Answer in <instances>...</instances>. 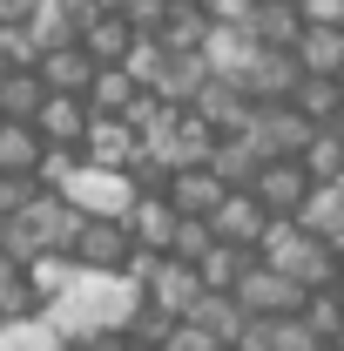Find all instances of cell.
<instances>
[{
	"instance_id": "1",
	"label": "cell",
	"mask_w": 344,
	"mask_h": 351,
	"mask_svg": "<svg viewBox=\"0 0 344 351\" xmlns=\"http://www.w3.org/2000/svg\"><path fill=\"white\" fill-rule=\"evenodd\" d=\"M142 304H149V291L135 284L129 270H82V277L47 304V324H54L68 345H88V338L129 331Z\"/></svg>"
},
{
	"instance_id": "2",
	"label": "cell",
	"mask_w": 344,
	"mask_h": 351,
	"mask_svg": "<svg viewBox=\"0 0 344 351\" xmlns=\"http://www.w3.org/2000/svg\"><path fill=\"white\" fill-rule=\"evenodd\" d=\"M257 257L277 263L284 277H297L304 291H331V284H338V270H344L338 243H331V237H317V230H304L297 217H277V223H270V230H263V243H257Z\"/></svg>"
},
{
	"instance_id": "3",
	"label": "cell",
	"mask_w": 344,
	"mask_h": 351,
	"mask_svg": "<svg viewBox=\"0 0 344 351\" xmlns=\"http://www.w3.org/2000/svg\"><path fill=\"white\" fill-rule=\"evenodd\" d=\"M82 223L88 217L61 196V189H41L27 210H14V223H7V257L27 263V257H41V250H75Z\"/></svg>"
},
{
	"instance_id": "4",
	"label": "cell",
	"mask_w": 344,
	"mask_h": 351,
	"mask_svg": "<svg viewBox=\"0 0 344 351\" xmlns=\"http://www.w3.org/2000/svg\"><path fill=\"white\" fill-rule=\"evenodd\" d=\"M82 217H108V223H129V210L142 203V182H135L129 169H95V162H82L75 169V182L61 189Z\"/></svg>"
},
{
	"instance_id": "5",
	"label": "cell",
	"mask_w": 344,
	"mask_h": 351,
	"mask_svg": "<svg viewBox=\"0 0 344 351\" xmlns=\"http://www.w3.org/2000/svg\"><path fill=\"white\" fill-rule=\"evenodd\" d=\"M250 142H257L270 162H284V156H304L310 149V135H317V122L304 115L297 101H257V115H250Z\"/></svg>"
},
{
	"instance_id": "6",
	"label": "cell",
	"mask_w": 344,
	"mask_h": 351,
	"mask_svg": "<svg viewBox=\"0 0 344 351\" xmlns=\"http://www.w3.org/2000/svg\"><path fill=\"white\" fill-rule=\"evenodd\" d=\"M236 298H243V311H250V317H291V311H304V304H310V291H304L297 277H284L277 263H263V257L243 270Z\"/></svg>"
},
{
	"instance_id": "7",
	"label": "cell",
	"mask_w": 344,
	"mask_h": 351,
	"mask_svg": "<svg viewBox=\"0 0 344 351\" xmlns=\"http://www.w3.org/2000/svg\"><path fill=\"white\" fill-rule=\"evenodd\" d=\"M82 162H95V169H135L142 162V129L129 115H95L88 135H82Z\"/></svg>"
},
{
	"instance_id": "8",
	"label": "cell",
	"mask_w": 344,
	"mask_h": 351,
	"mask_svg": "<svg viewBox=\"0 0 344 351\" xmlns=\"http://www.w3.org/2000/svg\"><path fill=\"white\" fill-rule=\"evenodd\" d=\"M135 257V230L129 223H108V217H88L82 237H75V263L82 270H129Z\"/></svg>"
},
{
	"instance_id": "9",
	"label": "cell",
	"mask_w": 344,
	"mask_h": 351,
	"mask_svg": "<svg viewBox=\"0 0 344 351\" xmlns=\"http://www.w3.org/2000/svg\"><path fill=\"white\" fill-rule=\"evenodd\" d=\"M250 189L263 196V210H270V217H297L304 203H310V189H317V182H310V169H304L297 156H284V162H263V176L250 182Z\"/></svg>"
},
{
	"instance_id": "10",
	"label": "cell",
	"mask_w": 344,
	"mask_h": 351,
	"mask_svg": "<svg viewBox=\"0 0 344 351\" xmlns=\"http://www.w3.org/2000/svg\"><path fill=\"white\" fill-rule=\"evenodd\" d=\"M216 237H223V243H243V250H257L263 243V230H270V210H263V196L257 189H230V196H223V210H216Z\"/></svg>"
},
{
	"instance_id": "11",
	"label": "cell",
	"mask_w": 344,
	"mask_h": 351,
	"mask_svg": "<svg viewBox=\"0 0 344 351\" xmlns=\"http://www.w3.org/2000/svg\"><path fill=\"white\" fill-rule=\"evenodd\" d=\"M243 351H331V345L317 338V324L304 311H291V317H250Z\"/></svg>"
},
{
	"instance_id": "12",
	"label": "cell",
	"mask_w": 344,
	"mask_h": 351,
	"mask_svg": "<svg viewBox=\"0 0 344 351\" xmlns=\"http://www.w3.org/2000/svg\"><path fill=\"white\" fill-rule=\"evenodd\" d=\"M196 115H203L210 129H223V135H243V129H250V115H257V101H250V95H243L236 82L210 75V88L196 95Z\"/></svg>"
},
{
	"instance_id": "13",
	"label": "cell",
	"mask_w": 344,
	"mask_h": 351,
	"mask_svg": "<svg viewBox=\"0 0 344 351\" xmlns=\"http://www.w3.org/2000/svg\"><path fill=\"white\" fill-rule=\"evenodd\" d=\"M162 196H169L182 217H216V210H223V196H230V182H223V176L203 162V169H175Z\"/></svg>"
},
{
	"instance_id": "14",
	"label": "cell",
	"mask_w": 344,
	"mask_h": 351,
	"mask_svg": "<svg viewBox=\"0 0 344 351\" xmlns=\"http://www.w3.org/2000/svg\"><path fill=\"white\" fill-rule=\"evenodd\" d=\"M88 122H95L88 95H47V101H41V115H34V129H41L54 149H82Z\"/></svg>"
},
{
	"instance_id": "15",
	"label": "cell",
	"mask_w": 344,
	"mask_h": 351,
	"mask_svg": "<svg viewBox=\"0 0 344 351\" xmlns=\"http://www.w3.org/2000/svg\"><path fill=\"white\" fill-rule=\"evenodd\" d=\"M135 41H142V27H135L129 14H101V7H95V14H88V27H82V47L101 61V68L129 61V47H135Z\"/></svg>"
},
{
	"instance_id": "16",
	"label": "cell",
	"mask_w": 344,
	"mask_h": 351,
	"mask_svg": "<svg viewBox=\"0 0 344 351\" xmlns=\"http://www.w3.org/2000/svg\"><path fill=\"white\" fill-rule=\"evenodd\" d=\"M149 304L175 311V317H189V311L203 304V270L182 257H162V270H156V284H149Z\"/></svg>"
},
{
	"instance_id": "17",
	"label": "cell",
	"mask_w": 344,
	"mask_h": 351,
	"mask_svg": "<svg viewBox=\"0 0 344 351\" xmlns=\"http://www.w3.org/2000/svg\"><path fill=\"white\" fill-rule=\"evenodd\" d=\"M203 54H210V68L223 75V82H243V75L257 68L263 41L250 34V27H210V41H203Z\"/></svg>"
},
{
	"instance_id": "18",
	"label": "cell",
	"mask_w": 344,
	"mask_h": 351,
	"mask_svg": "<svg viewBox=\"0 0 344 351\" xmlns=\"http://www.w3.org/2000/svg\"><path fill=\"white\" fill-rule=\"evenodd\" d=\"M129 230H135V243H142V250H169L175 230H182V210H175L162 189H142V203L129 210Z\"/></svg>"
},
{
	"instance_id": "19",
	"label": "cell",
	"mask_w": 344,
	"mask_h": 351,
	"mask_svg": "<svg viewBox=\"0 0 344 351\" xmlns=\"http://www.w3.org/2000/svg\"><path fill=\"white\" fill-rule=\"evenodd\" d=\"M95 75H101V61H95L82 41H68V47H54V54H41V82L54 88V95H88V88H95Z\"/></svg>"
},
{
	"instance_id": "20",
	"label": "cell",
	"mask_w": 344,
	"mask_h": 351,
	"mask_svg": "<svg viewBox=\"0 0 344 351\" xmlns=\"http://www.w3.org/2000/svg\"><path fill=\"white\" fill-rule=\"evenodd\" d=\"M189 317L210 331L216 345H243V331H250V311H243L236 291H203V304L189 311Z\"/></svg>"
},
{
	"instance_id": "21",
	"label": "cell",
	"mask_w": 344,
	"mask_h": 351,
	"mask_svg": "<svg viewBox=\"0 0 344 351\" xmlns=\"http://www.w3.org/2000/svg\"><path fill=\"white\" fill-rule=\"evenodd\" d=\"M210 54H175L169 68H162V82L149 88V95H162V101H169V108H196V95H203V88H210Z\"/></svg>"
},
{
	"instance_id": "22",
	"label": "cell",
	"mask_w": 344,
	"mask_h": 351,
	"mask_svg": "<svg viewBox=\"0 0 344 351\" xmlns=\"http://www.w3.org/2000/svg\"><path fill=\"white\" fill-rule=\"evenodd\" d=\"M47 95H54V88L41 82V68H7V75H0V122H34Z\"/></svg>"
},
{
	"instance_id": "23",
	"label": "cell",
	"mask_w": 344,
	"mask_h": 351,
	"mask_svg": "<svg viewBox=\"0 0 344 351\" xmlns=\"http://www.w3.org/2000/svg\"><path fill=\"white\" fill-rule=\"evenodd\" d=\"M263 162H270V156H263L250 135H223V142H216V156H210V169L223 176L230 189H250V182L263 176Z\"/></svg>"
},
{
	"instance_id": "24",
	"label": "cell",
	"mask_w": 344,
	"mask_h": 351,
	"mask_svg": "<svg viewBox=\"0 0 344 351\" xmlns=\"http://www.w3.org/2000/svg\"><path fill=\"white\" fill-rule=\"evenodd\" d=\"M47 156V135L34 122H0V176H34Z\"/></svg>"
},
{
	"instance_id": "25",
	"label": "cell",
	"mask_w": 344,
	"mask_h": 351,
	"mask_svg": "<svg viewBox=\"0 0 344 351\" xmlns=\"http://www.w3.org/2000/svg\"><path fill=\"white\" fill-rule=\"evenodd\" d=\"M304 27H310V21H304L297 0H263L257 21H250V34H257L263 47H297V41H304Z\"/></svg>"
},
{
	"instance_id": "26",
	"label": "cell",
	"mask_w": 344,
	"mask_h": 351,
	"mask_svg": "<svg viewBox=\"0 0 344 351\" xmlns=\"http://www.w3.org/2000/svg\"><path fill=\"white\" fill-rule=\"evenodd\" d=\"M304 75H338L344 82V27H304V41L291 47Z\"/></svg>"
},
{
	"instance_id": "27",
	"label": "cell",
	"mask_w": 344,
	"mask_h": 351,
	"mask_svg": "<svg viewBox=\"0 0 344 351\" xmlns=\"http://www.w3.org/2000/svg\"><path fill=\"white\" fill-rule=\"evenodd\" d=\"M142 95H149V88H142L129 68L115 61V68H101V75H95V88H88V108H95V115H129Z\"/></svg>"
},
{
	"instance_id": "28",
	"label": "cell",
	"mask_w": 344,
	"mask_h": 351,
	"mask_svg": "<svg viewBox=\"0 0 344 351\" xmlns=\"http://www.w3.org/2000/svg\"><path fill=\"white\" fill-rule=\"evenodd\" d=\"M21 277L41 291V304H54V298H61V291L82 277V263H75V250H41V257H27V263H21Z\"/></svg>"
},
{
	"instance_id": "29",
	"label": "cell",
	"mask_w": 344,
	"mask_h": 351,
	"mask_svg": "<svg viewBox=\"0 0 344 351\" xmlns=\"http://www.w3.org/2000/svg\"><path fill=\"white\" fill-rule=\"evenodd\" d=\"M210 7L203 0H175V14L162 21V41L175 47V54H203V41H210Z\"/></svg>"
},
{
	"instance_id": "30",
	"label": "cell",
	"mask_w": 344,
	"mask_h": 351,
	"mask_svg": "<svg viewBox=\"0 0 344 351\" xmlns=\"http://www.w3.org/2000/svg\"><path fill=\"white\" fill-rule=\"evenodd\" d=\"M0 351H75V345L47 324V311H41V317H0Z\"/></svg>"
},
{
	"instance_id": "31",
	"label": "cell",
	"mask_w": 344,
	"mask_h": 351,
	"mask_svg": "<svg viewBox=\"0 0 344 351\" xmlns=\"http://www.w3.org/2000/svg\"><path fill=\"white\" fill-rule=\"evenodd\" d=\"M250 263H257V250H243V243H223V237H216V250L196 263V270H203V291H236Z\"/></svg>"
},
{
	"instance_id": "32",
	"label": "cell",
	"mask_w": 344,
	"mask_h": 351,
	"mask_svg": "<svg viewBox=\"0 0 344 351\" xmlns=\"http://www.w3.org/2000/svg\"><path fill=\"white\" fill-rule=\"evenodd\" d=\"M291 101H297L317 129H331V122H338V108H344V82H338V75H304Z\"/></svg>"
},
{
	"instance_id": "33",
	"label": "cell",
	"mask_w": 344,
	"mask_h": 351,
	"mask_svg": "<svg viewBox=\"0 0 344 351\" xmlns=\"http://www.w3.org/2000/svg\"><path fill=\"white\" fill-rule=\"evenodd\" d=\"M297 223L338 243V237H344V182H317V189H310V203L297 210Z\"/></svg>"
},
{
	"instance_id": "34",
	"label": "cell",
	"mask_w": 344,
	"mask_h": 351,
	"mask_svg": "<svg viewBox=\"0 0 344 351\" xmlns=\"http://www.w3.org/2000/svg\"><path fill=\"white\" fill-rule=\"evenodd\" d=\"M297 162L310 169V182H344V129H317Z\"/></svg>"
},
{
	"instance_id": "35",
	"label": "cell",
	"mask_w": 344,
	"mask_h": 351,
	"mask_svg": "<svg viewBox=\"0 0 344 351\" xmlns=\"http://www.w3.org/2000/svg\"><path fill=\"white\" fill-rule=\"evenodd\" d=\"M169 61H175V47L162 41V34H142V41L129 47V61H122V68H129V75H135L142 88H156V82H162V68H169Z\"/></svg>"
},
{
	"instance_id": "36",
	"label": "cell",
	"mask_w": 344,
	"mask_h": 351,
	"mask_svg": "<svg viewBox=\"0 0 344 351\" xmlns=\"http://www.w3.org/2000/svg\"><path fill=\"white\" fill-rule=\"evenodd\" d=\"M210 250H216V223H210V217H182V230H175V243H169V257L203 263Z\"/></svg>"
},
{
	"instance_id": "37",
	"label": "cell",
	"mask_w": 344,
	"mask_h": 351,
	"mask_svg": "<svg viewBox=\"0 0 344 351\" xmlns=\"http://www.w3.org/2000/svg\"><path fill=\"white\" fill-rule=\"evenodd\" d=\"M304 317L317 324V338H324V345H338V331H344V298H338V284H331V291H310Z\"/></svg>"
},
{
	"instance_id": "38",
	"label": "cell",
	"mask_w": 344,
	"mask_h": 351,
	"mask_svg": "<svg viewBox=\"0 0 344 351\" xmlns=\"http://www.w3.org/2000/svg\"><path fill=\"white\" fill-rule=\"evenodd\" d=\"M175 324H182L175 311L142 304V311H135V324H129V338H135V345H169V331H175Z\"/></svg>"
},
{
	"instance_id": "39",
	"label": "cell",
	"mask_w": 344,
	"mask_h": 351,
	"mask_svg": "<svg viewBox=\"0 0 344 351\" xmlns=\"http://www.w3.org/2000/svg\"><path fill=\"white\" fill-rule=\"evenodd\" d=\"M75 169H82V149H54V142H47V156H41V169H34V182H41V189H68V182H75Z\"/></svg>"
},
{
	"instance_id": "40",
	"label": "cell",
	"mask_w": 344,
	"mask_h": 351,
	"mask_svg": "<svg viewBox=\"0 0 344 351\" xmlns=\"http://www.w3.org/2000/svg\"><path fill=\"white\" fill-rule=\"evenodd\" d=\"M41 291H34V284H27V277H14V284H7V291H0V317H41Z\"/></svg>"
},
{
	"instance_id": "41",
	"label": "cell",
	"mask_w": 344,
	"mask_h": 351,
	"mask_svg": "<svg viewBox=\"0 0 344 351\" xmlns=\"http://www.w3.org/2000/svg\"><path fill=\"white\" fill-rule=\"evenodd\" d=\"M203 7H210V21H216V27H250L263 0H203Z\"/></svg>"
},
{
	"instance_id": "42",
	"label": "cell",
	"mask_w": 344,
	"mask_h": 351,
	"mask_svg": "<svg viewBox=\"0 0 344 351\" xmlns=\"http://www.w3.org/2000/svg\"><path fill=\"white\" fill-rule=\"evenodd\" d=\"M34 196H41V182H34V176H0V210H7V217H14V210H27Z\"/></svg>"
},
{
	"instance_id": "43",
	"label": "cell",
	"mask_w": 344,
	"mask_h": 351,
	"mask_svg": "<svg viewBox=\"0 0 344 351\" xmlns=\"http://www.w3.org/2000/svg\"><path fill=\"white\" fill-rule=\"evenodd\" d=\"M169 351H223V345H216V338L196 324V317H182V324L169 331Z\"/></svg>"
},
{
	"instance_id": "44",
	"label": "cell",
	"mask_w": 344,
	"mask_h": 351,
	"mask_svg": "<svg viewBox=\"0 0 344 351\" xmlns=\"http://www.w3.org/2000/svg\"><path fill=\"white\" fill-rule=\"evenodd\" d=\"M169 14H175V0H135V7H129V21L142 27V34H162Z\"/></svg>"
},
{
	"instance_id": "45",
	"label": "cell",
	"mask_w": 344,
	"mask_h": 351,
	"mask_svg": "<svg viewBox=\"0 0 344 351\" xmlns=\"http://www.w3.org/2000/svg\"><path fill=\"white\" fill-rule=\"evenodd\" d=\"M310 27H344V0H297Z\"/></svg>"
},
{
	"instance_id": "46",
	"label": "cell",
	"mask_w": 344,
	"mask_h": 351,
	"mask_svg": "<svg viewBox=\"0 0 344 351\" xmlns=\"http://www.w3.org/2000/svg\"><path fill=\"white\" fill-rule=\"evenodd\" d=\"M34 7H41V0H0V21H27Z\"/></svg>"
},
{
	"instance_id": "47",
	"label": "cell",
	"mask_w": 344,
	"mask_h": 351,
	"mask_svg": "<svg viewBox=\"0 0 344 351\" xmlns=\"http://www.w3.org/2000/svg\"><path fill=\"white\" fill-rule=\"evenodd\" d=\"M95 7H101V14H129L135 0H95Z\"/></svg>"
},
{
	"instance_id": "48",
	"label": "cell",
	"mask_w": 344,
	"mask_h": 351,
	"mask_svg": "<svg viewBox=\"0 0 344 351\" xmlns=\"http://www.w3.org/2000/svg\"><path fill=\"white\" fill-rule=\"evenodd\" d=\"M7 223H14V217H7V210H0V250H7Z\"/></svg>"
},
{
	"instance_id": "49",
	"label": "cell",
	"mask_w": 344,
	"mask_h": 351,
	"mask_svg": "<svg viewBox=\"0 0 344 351\" xmlns=\"http://www.w3.org/2000/svg\"><path fill=\"white\" fill-rule=\"evenodd\" d=\"M129 351H169V345H135V338H129Z\"/></svg>"
},
{
	"instance_id": "50",
	"label": "cell",
	"mask_w": 344,
	"mask_h": 351,
	"mask_svg": "<svg viewBox=\"0 0 344 351\" xmlns=\"http://www.w3.org/2000/svg\"><path fill=\"white\" fill-rule=\"evenodd\" d=\"M7 68H14V61H7V54H0V75H7Z\"/></svg>"
},
{
	"instance_id": "51",
	"label": "cell",
	"mask_w": 344,
	"mask_h": 351,
	"mask_svg": "<svg viewBox=\"0 0 344 351\" xmlns=\"http://www.w3.org/2000/svg\"><path fill=\"white\" fill-rule=\"evenodd\" d=\"M338 298H344V270H338Z\"/></svg>"
},
{
	"instance_id": "52",
	"label": "cell",
	"mask_w": 344,
	"mask_h": 351,
	"mask_svg": "<svg viewBox=\"0 0 344 351\" xmlns=\"http://www.w3.org/2000/svg\"><path fill=\"white\" fill-rule=\"evenodd\" d=\"M331 351H344V331H338V345H331Z\"/></svg>"
},
{
	"instance_id": "53",
	"label": "cell",
	"mask_w": 344,
	"mask_h": 351,
	"mask_svg": "<svg viewBox=\"0 0 344 351\" xmlns=\"http://www.w3.org/2000/svg\"><path fill=\"white\" fill-rule=\"evenodd\" d=\"M223 351H243V345H223Z\"/></svg>"
},
{
	"instance_id": "54",
	"label": "cell",
	"mask_w": 344,
	"mask_h": 351,
	"mask_svg": "<svg viewBox=\"0 0 344 351\" xmlns=\"http://www.w3.org/2000/svg\"><path fill=\"white\" fill-rule=\"evenodd\" d=\"M338 257H344V237H338Z\"/></svg>"
}]
</instances>
